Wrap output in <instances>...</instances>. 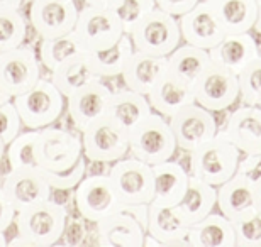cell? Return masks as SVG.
I'll list each match as a JSON object with an SVG mask.
<instances>
[{
	"label": "cell",
	"instance_id": "obj_13",
	"mask_svg": "<svg viewBox=\"0 0 261 247\" xmlns=\"http://www.w3.org/2000/svg\"><path fill=\"white\" fill-rule=\"evenodd\" d=\"M41 78V63L33 49L19 48L0 52V85L10 98L28 92Z\"/></svg>",
	"mask_w": 261,
	"mask_h": 247
},
{
	"label": "cell",
	"instance_id": "obj_36",
	"mask_svg": "<svg viewBox=\"0 0 261 247\" xmlns=\"http://www.w3.org/2000/svg\"><path fill=\"white\" fill-rule=\"evenodd\" d=\"M239 98L244 105L261 107V56L236 73Z\"/></svg>",
	"mask_w": 261,
	"mask_h": 247
},
{
	"label": "cell",
	"instance_id": "obj_6",
	"mask_svg": "<svg viewBox=\"0 0 261 247\" xmlns=\"http://www.w3.org/2000/svg\"><path fill=\"white\" fill-rule=\"evenodd\" d=\"M73 34L85 52L103 51L116 44L124 34V28L117 10L83 5L78 9V17Z\"/></svg>",
	"mask_w": 261,
	"mask_h": 247
},
{
	"label": "cell",
	"instance_id": "obj_45",
	"mask_svg": "<svg viewBox=\"0 0 261 247\" xmlns=\"http://www.w3.org/2000/svg\"><path fill=\"white\" fill-rule=\"evenodd\" d=\"M85 5H92V7H103V9H114L117 10L122 0H83Z\"/></svg>",
	"mask_w": 261,
	"mask_h": 247
},
{
	"label": "cell",
	"instance_id": "obj_42",
	"mask_svg": "<svg viewBox=\"0 0 261 247\" xmlns=\"http://www.w3.org/2000/svg\"><path fill=\"white\" fill-rule=\"evenodd\" d=\"M236 175L246 178L254 185H261V152L244 154V157H239Z\"/></svg>",
	"mask_w": 261,
	"mask_h": 247
},
{
	"label": "cell",
	"instance_id": "obj_1",
	"mask_svg": "<svg viewBox=\"0 0 261 247\" xmlns=\"http://www.w3.org/2000/svg\"><path fill=\"white\" fill-rule=\"evenodd\" d=\"M66 217L65 205L48 198L17 210L14 224L29 247H49L60 242Z\"/></svg>",
	"mask_w": 261,
	"mask_h": 247
},
{
	"label": "cell",
	"instance_id": "obj_19",
	"mask_svg": "<svg viewBox=\"0 0 261 247\" xmlns=\"http://www.w3.org/2000/svg\"><path fill=\"white\" fill-rule=\"evenodd\" d=\"M95 225L97 242L106 247H143L146 229L124 208L100 218Z\"/></svg>",
	"mask_w": 261,
	"mask_h": 247
},
{
	"label": "cell",
	"instance_id": "obj_46",
	"mask_svg": "<svg viewBox=\"0 0 261 247\" xmlns=\"http://www.w3.org/2000/svg\"><path fill=\"white\" fill-rule=\"evenodd\" d=\"M24 0H0V9H20Z\"/></svg>",
	"mask_w": 261,
	"mask_h": 247
},
{
	"label": "cell",
	"instance_id": "obj_43",
	"mask_svg": "<svg viewBox=\"0 0 261 247\" xmlns=\"http://www.w3.org/2000/svg\"><path fill=\"white\" fill-rule=\"evenodd\" d=\"M197 2L198 0H154V5L175 17H180L190 9H194Z\"/></svg>",
	"mask_w": 261,
	"mask_h": 247
},
{
	"label": "cell",
	"instance_id": "obj_31",
	"mask_svg": "<svg viewBox=\"0 0 261 247\" xmlns=\"http://www.w3.org/2000/svg\"><path fill=\"white\" fill-rule=\"evenodd\" d=\"M166 61H168L170 73H173L180 80H184L190 87H194L198 76L211 65V56H208L207 49L195 48V46L185 43L176 46L166 56Z\"/></svg>",
	"mask_w": 261,
	"mask_h": 247
},
{
	"label": "cell",
	"instance_id": "obj_24",
	"mask_svg": "<svg viewBox=\"0 0 261 247\" xmlns=\"http://www.w3.org/2000/svg\"><path fill=\"white\" fill-rule=\"evenodd\" d=\"M212 63L238 73L254 58H259V48L254 36L249 33L226 34L214 48L208 49Z\"/></svg>",
	"mask_w": 261,
	"mask_h": 247
},
{
	"label": "cell",
	"instance_id": "obj_15",
	"mask_svg": "<svg viewBox=\"0 0 261 247\" xmlns=\"http://www.w3.org/2000/svg\"><path fill=\"white\" fill-rule=\"evenodd\" d=\"M217 188L216 207L231 222L261 213V185L234 175Z\"/></svg>",
	"mask_w": 261,
	"mask_h": 247
},
{
	"label": "cell",
	"instance_id": "obj_10",
	"mask_svg": "<svg viewBox=\"0 0 261 247\" xmlns=\"http://www.w3.org/2000/svg\"><path fill=\"white\" fill-rule=\"evenodd\" d=\"M192 88L194 102L211 112L227 110L239 100L236 73L212 61Z\"/></svg>",
	"mask_w": 261,
	"mask_h": 247
},
{
	"label": "cell",
	"instance_id": "obj_40",
	"mask_svg": "<svg viewBox=\"0 0 261 247\" xmlns=\"http://www.w3.org/2000/svg\"><path fill=\"white\" fill-rule=\"evenodd\" d=\"M20 127H22V122H20L12 100L0 103V139L4 141L5 146L20 132Z\"/></svg>",
	"mask_w": 261,
	"mask_h": 247
},
{
	"label": "cell",
	"instance_id": "obj_12",
	"mask_svg": "<svg viewBox=\"0 0 261 247\" xmlns=\"http://www.w3.org/2000/svg\"><path fill=\"white\" fill-rule=\"evenodd\" d=\"M75 207L88 224H95L122 208L107 175H90L75 186Z\"/></svg>",
	"mask_w": 261,
	"mask_h": 247
},
{
	"label": "cell",
	"instance_id": "obj_7",
	"mask_svg": "<svg viewBox=\"0 0 261 247\" xmlns=\"http://www.w3.org/2000/svg\"><path fill=\"white\" fill-rule=\"evenodd\" d=\"M83 157L92 162H114L129 154L127 130L102 115L82 130Z\"/></svg>",
	"mask_w": 261,
	"mask_h": 247
},
{
	"label": "cell",
	"instance_id": "obj_38",
	"mask_svg": "<svg viewBox=\"0 0 261 247\" xmlns=\"http://www.w3.org/2000/svg\"><path fill=\"white\" fill-rule=\"evenodd\" d=\"M236 247H259L261 245V213L239 218L232 222Z\"/></svg>",
	"mask_w": 261,
	"mask_h": 247
},
{
	"label": "cell",
	"instance_id": "obj_28",
	"mask_svg": "<svg viewBox=\"0 0 261 247\" xmlns=\"http://www.w3.org/2000/svg\"><path fill=\"white\" fill-rule=\"evenodd\" d=\"M51 73V81L61 92V95L68 98L78 88L85 87L87 83L93 80H102L98 73L93 68L88 52H78V54L68 58L65 63H61L58 68H55Z\"/></svg>",
	"mask_w": 261,
	"mask_h": 247
},
{
	"label": "cell",
	"instance_id": "obj_48",
	"mask_svg": "<svg viewBox=\"0 0 261 247\" xmlns=\"http://www.w3.org/2000/svg\"><path fill=\"white\" fill-rule=\"evenodd\" d=\"M4 156H5V144H4V141L0 139V161L4 159Z\"/></svg>",
	"mask_w": 261,
	"mask_h": 247
},
{
	"label": "cell",
	"instance_id": "obj_32",
	"mask_svg": "<svg viewBox=\"0 0 261 247\" xmlns=\"http://www.w3.org/2000/svg\"><path fill=\"white\" fill-rule=\"evenodd\" d=\"M134 46L130 41L129 34L124 33L116 44H112L111 48L103 51L88 52L90 60L93 63V68L98 73V76L102 78H114L119 76L124 70V65L129 60V56L133 54Z\"/></svg>",
	"mask_w": 261,
	"mask_h": 247
},
{
	"label": "cell",
	"instance_id": "obj_17",
	"mask_svg": "<svg viewBox=\"0 0 261 247\" xmlns=\"http://www.w3.org/2000/svg\"><path fill=\"white\" fill-rule=\"evenodd\" d=\"M2 190L10 200L15 212L28 205L51 198V191H53L38 166L10 170L4 180Z\"/></svg>",
	"mask_w": 261,
	"mask_h": 247
},
{
	"label": "cell",
	"instance_id": "obj_41",
	"mask_svg": "<svg viewBox=\"0 0 261 247\" xmlns=\"http://www.w3.org/2000/svg\"><path fill=\"white\" fill-rule=\"evenodd\" d=\"M87 235H88L87 220L83 217H70V215H68L63 234H61L58 244L71 245V247L83 245L87 242Z\"/></svg>",
	"mask_w": 261,
	"mask_h": 247
},
{
	"label": "cell",
	"instance_id": "obj_47",
	"mask_svg": "<svg viewBox=\"0 0 261 247\" xmlns=\"http://www.w3.org/2000/svg\"><path fill=\"white\" fill-rule=\"evenodd\" d=\"M9 100H12V98H10V95H9V93L4 90V88H2V85H0V103H4V102H9Z\"/></svg>",
	"mask_w": 261,
	"mask_h": 247
},
{
	"label": "cell",
	"instance_id": "obj_37",
	"mask_svg": "<svg viewBox=\"0 0 261 247\" xmlns=\"http://www.w3.org/2000/svg\"><path fill=\"white\" fill-rule=\"evenodd\" d=\"M43 171V175L48 181V185L51 186V190L56 191H70L75 190V186L80 183L87 175V159L80 157L70 170L65 171Z\"/></svg>",
	"mask_w": 261,
	"mask_h": 247
},
{
	"label": "cell",
	"instance_id": "obj_34",
	"mask_svg": "<svg viewBox=\"0 0 261 247\" xmlns=\"http://www.w3.org/2000/svg\"><path fill=\"white\" fill-rule=\"evenodd\" d=\"M28 38V20L20 9H0V52L24 44Z\"/></svg>",
	"mask_w": 261,
	"mask_h": 247
},
{
	"label": "cell",
	"instance_id": "obj_25",
	"mask_svg": "<svg viewBox=\"0 0 261 247\" xmlns=\"http://www.w3.org/2000/svg\"><path fill=\"white\" fill-rule=\"evenodd\" d=\"M153 170V203L175 207L184 198L190 175L180 162L163 161L151 166Z\"/></svg>",
	"mask_w": 261,
	"mask_h": 247
},
{
	"label": "cell",
	"instance_id": "obj_44",
	"mask_svg": "<svg viewBox=\"0 0 261 247\" xmlns=\"http://www.w3.org/2000/svg\"><path fill=\"white\" fill-rule=\"evenodd\" d=\"M14 218L15 208L12 207V203H10V200L4 193V190L0 188V230L5 232L14 224Z\"/></svg>",
	"mask_w": 261,
	"mask_h": 247
},
{
	"label": "cell",
	"instance_id": "obj_2",
	"mask_svg": "<svg viewBox=\"0 0 261 247\" xmlns=\"http://www.w3.org/2000/svg\"><path fill=\"white\" fill-rule=\"evenodd\" d=\"M127 134L129 154L149 166L171 159L178 151L168 119L156 112L146 115Z\"/></svg>",
	"mask_w": 261,
	"mask_h": 247
},
{
	"label": "cell",
	"instance_id": "obj_11",
	"mask_svg": "<svg viewBox=\"0 0 261 247\" xmlns=\"http://www.w3.org/2000/svg\"><path fill=\"white\" fill-rule=\"evenodd\" d=\"M168 124L173 132L176 148L185 152H192L219 132L214 112L200 107L195 102L185 105L171 115Z\"/></svg>",
	"mask_w": 261,
	"mask_h": 247
},
{
	"label": "cell",
	"instance_id": "obj_22",
	"mask_svg": "<svg viewBox=\"0 0 261 247\" xmlns=\"http://www.w3.org/2000/svg\"><path fill=\"white\" fill-rule=\"evenodd\" d=\"M168 70L166 56H153L148 52L133 51L121 73L126 88L148 95L154 83Z\"/></svg>",
	"mask_w": 261,
	"mask_h": 247
},
{
	"label": "cell",
	"instance_id": "obj_29",
	"mask_svg": "<svg viewBox=\"0 0 261 247\" xmlns=\"http://www.w3.org/2000/svg\"><path fill=\"white\" fill-rule=\"evenodd\" d=\"M151 112L153 110H151V105L146 95L124 88V90L116 92L112 90V95L109 98L103 115L111 117L114 122H117L126 130H129Z\"/></svg>",
	"mask_w": 261,
	"mask_h": 247
},
{
	"label": "cell",
	"instance_id": "obj_49",
	"mask_svg": "<svg viewBox=\"0 0 261 247\" xmlns=\"http://www.w3.org/2000/svg\"><path fill=\"white\" fill-rule=\"evenodd\" d=\"M7 245V239H5V234L0 230V247H5Z\"/></svg>",
	"mask_w": 261,
	"mask_h": 247
},
{
	"label": "cell",
	"instance_id": "obj_23",
	"mask_svg": "<svg viewBox=\"0 0 261 247\" xmlns=\"http://www.w3.org/2000/svg\"><path fill=\"white\" fill-rule=\"evenodd\" d=\"M146 98H148L153 112L170 119L181 107L194 103V88L166 70L165 75L154 83Z\"/></svg>",
	"mask_w": 261,
	"mask_h": 247
},
{
	"label": "cell",
	"instance_id": "obj_14",
	"mask_svg": "<svg viewBox=\"0 0 261 247\" xmlns=\"http://www.w3.org/2000/svg\"><path fill=\"white\" fill-rule=\"evenodd\" d=\"M78 17L75 0H33L29 7L31 28L41 39L71 33Z\"/></svg>",
	"mask_w": 261,
	"mask_h": 247
},
{
	"label": "cell",
	"instance_id": "obj_27",
	"mask_svg": "<svg viewBox=\"0 0 261 247\" xmlns=\"http://www.w3.org/2000/svg\"><path fill=\"white\" fill-rule=\"evenodd\" d=\"M185 239L190 247H236L232 222L214 212L192 224Z\"/></svg>",
	"mask_w": 261,
	"mask_h": 247
},
{
	"label": "cell",
	"instance_id": "obj_8",
	"mask_svg": "<svg viewBox=\"0 0 261 247\" xmlns=\"http://www.w3.org/2000/svg\"><path fill=\"white\" fill-rule=\"evenodd\" d=\"M36 166L44 171H65L83 156L82 138L61 127L39 129L36 141Z\"/></svg>",
	"mask_w": 261,
	"mask_h": 247
},
{
	"label": "cell",
	"instance_id": "obj_4",
	"mask_svg": "<svg viewBox=\"0 0 261 247\" xmlns=\"http://www.w3.org/2000/svg\"><path fill=\"white\" fill-rule=\"evenodd\" d=\"M65 97L51 80L41 76L28 92L12 97L20 122L31 130H39L53 125L65 110Z\"/></svg>",
	"mask_w": 261,
	"mask_h": 247
},
{
	"label": "cell",
	"instance_id": "obj_20",
	"mask_svg": "<svg viewBox=\"0 0 261 247\" xmlns=\"http://www.w3.org/2000/svg\"><path fill=\"white\" fill-rule=\"evenodd\" d=\"M221 132L241 154H258L261 152V107L243 105L234 110Z\"/></svg>",
	"mask_w": 261,
	"mask_h": 247
},
{
	"label": "cell",
	"instance_id": "obj_39",
	"mask_svg": "<svg viewBox=\"0 0 261 247\" xmlns=\"http://www.w3.org/2000/svg\"><path fill=\"white\" fill-rule=\"evenodd\" d=\"M154 7V0H122V4L117 9V14L121 17L124 33L129 34V31Z\"/></svg>",
	"mask_w": 261,
	"mask_h": 247
},
{
	"label": "cell",
	"instance_id": "obj_9",
	"mask_svg": "<svg viewBox=\"0 0 261 247\" xmlns=\"http://www.w3.org/2000/svg\"><path fill=\"white\" fill-rule=\"evenodd\" d=\"M107 176L121 203L148 205L153 200V170L146 162L133 156L122 157L112 162Z\"/></svg>",
	"mask_w": 261,
	"mask_h": 247
},
{
	"label": "cell",
	"instance_id": "obj_21",
	"mask_svg": "<svg viewBox=\"0 0 261 247\" xmlns=\"http://www.w3.org/2000/svg\"><path fill=\"white\" fill-rule=\"evenodd\" d=\"M190 225L185 222L176 207H166L151 202L148 205L146 234L160 245H189L187 232Z\"/></svg>",
	"mask_w": 261,
	"mask_h": 247
},
{
	"label": "cell",
	"instance_id": "obj_30",
	"mask_svg": "<svg viewBox=\"0 0 261 247\" xmlns=\"http://www.w3.org/2000/svg\"><path fill=\"white\" fill-rule=\"evenodd\" d=\"M217 203V188L207 183L200 181L195 176L189 178V186L184 198L180 200L178 205H175L180 212L185 222L192 225L207 217L208 213L214 212Z\"/></svg>",
	"mask_w": 261,
	"mask_h": 247
},
{
	"label": "cell",
	"instance_id": "obj_18",
	"mask_svg": "<svg viewBox=\"0 0 261 247\" xmlns=\"http://www.w3.org/2000/svg\"><path fill=\"white\" fill-rule=\"evenodd\" d=\"M112 95V88L102 80H93L85 87L78 88L68 97V114L71 124L78 132L87 129L93 120L106 114L109 98Z\"/></svg>",
	"mask_w": 261,
	"mask_h": 247
},
{
	"label": "cell",
	"instance_id": "obj_3",
	"mask_svg": "<svg viewBox=\"0 0 261 247\" xmlns=\"http://www.w3.org/2000/svg\"><path fill=\"white\" fill-rule=\"evenodd\" d=\"M241 152L222 132L190 152V176L207 185L219 186L236 173Z\"/></svg>",
	"mask_w": 261,
	"mask_h": 247
},
{
	"label": "cell",
	"instance_id": "obj_5",
	"mask_svg": "<svg viewBox=\"0 0 261 247\" xmlns=\"http://www.w3.org/2000/svg\"><path fill=\"white\" fill-rule=\"evenodd\" d=\"M136 51L153 56H168L181 43L178 17L154 7L129 31Z\"/></svg>",
	"mask_w": 261,
	"mask_h": 247
},
{
	"label": "cell",
	"instance_id": "obj_16",
	"mask_svg": "<svg viewBox=\"0 0 261 247\" xmlns=\"http://www.w3.org/2000/svg\"><path fill=\"white\" fill-rule=\"evenodd\" d=\"M178 28L181 41L207 51L226 36L221 22L214 14L212 5L207 0H198L194 9L180 15Z\"/></svg>",
	"mask_w": 261,
	"mask_h": 247
},
{
	"label": "cell",
	"instance_id": "obj_50",
	"mask_svg": "<svg viewBox=\"0 0 261 247\" xmlns=\"http://www.w3.org/2000/svg\"><path fill=\"white\" fill-rule=\"evenodd\" d=\"M254 2H256V4H259V5H261V0H254Z\"/></svg>",
	"mask_w": 261,
	"mask_h": 247
},
{
	"label": "cell",
	"instance_id": "obj_26",
	"mask_svg": "<svg viewBox=\"0 0 261 247\" xmlns=\"http://www.w3.org/2000/svg\"><path fill=\"white\" fill-rule=\"evenodd\" d=\"M226 34H241L254 29L259 7L254 0H207Z\"/></svg>",
	"mask_w": 261,
	"mask_h": 247
},
{
	"label": "cell",
	"instance_id": "obj_35",
	"mask_svg": "<svg viewBox=\"0 0 261 247\" xmlns=\"http://www.w3.org/2000/svg\"><path fill=\"white\" fill-rule=\"evenodd\" d=\"M39 130H28L19 132L10 143L5 146V156H7L10 170L17 168L36 166V141H38Z\"/></svg>",
	"mask_w": 261,
	"mask_h": 247
},
{
	"label": "cell",
	"instance_id": "obj_33",
	"mask_svg": "<svg viewBox=\"0 0 261 247\" xmlns=\"http://www.w3.org/2000/svg\"><path fill=\"white\" fill-rule=\"evenodd\" d=\"M83 52L80 43H78L76 36L68 33L65 36H58V38L51 39H41L39 44V63L48 71H53L58 68L61 63H65L68 58Z\"/></svg>",
	"mask_w": 261,
	"mask_h": 247
}]
</instances>
